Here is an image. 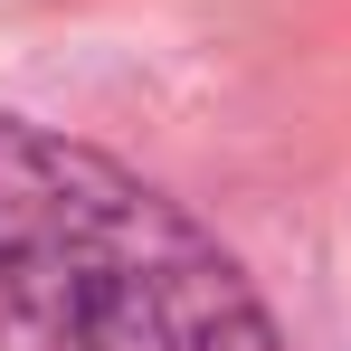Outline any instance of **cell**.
I'll return each mask as SVG.
<instances>
[{
    "label": "cell",
    "instance_id": "1",
    "mask_svg": "<svg viewBox=\"0 0 351 351\" xmlns=\"http://www.w3.org/2000/svg\"><path fill=\"white\" fill-rule=\"evenodd\" d=\"M0 351H276V323L162 190L0 114Z\"/></svg>",
    "mask_w": 351,
    "mask_h": 351
}]
</instances>
